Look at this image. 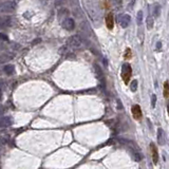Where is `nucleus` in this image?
Returning a JSON list of instances; mask_svg holds the SVG:
<instances>
[{"instance_id":"obj_7","label":"nucleus","mask_w":169,"mask_h":169,"mask_svg":"<svg viewBox=\"0 0 169 169\" xmlns=\"http://www.w3.org/2000/svg\"><path fill=\"white\" fill-rule=\"evenodd\" d=\"M150 151H151V155H152V161L157 165L158 162V148H157V146L153 143L150 144Z\"/></svg>"},{"instance_id":"obj_3","label":"nucleus","mask_w":169,"mask_h":169,"mask_svg":"<svg viewBox=\"0 0 169 169\" xmlns=\"http://www.w3.org/2000/svg\"><path fill=\"white\" fill-rule=\"evenodd\" d=\"M117 21L120 23V26L123 28H127L131 21V17L129 15H126V14H120V15L117 16Z\"/></svg>"},{"instance_id":"obj_19","label":"nucleus","mask_w":169,"mask_h":169,"mask_svg":"<svg viewBox=\"0 0 169 169\" xmlns=\"http://www.w3.org/2000/svg\"><path fill=\"white\" fill-rule=\"evenodd\" d=\"M3 23H5L7 26H12V23H13V19H12V17H5V18H3Z\"/></svg>"},{"instance_id":"obj_23","label":"nucleus","mask_w":169,"mask_h":169,"mask_svg":"<svg viewBox=\"0 0 169 169\" xmlns=\"http://www.w3.org/2000/svg\"><path fill=\"white\" fill-rule=\"evenodd\" d=\"M38 42H40V39H39V38L35 39V41H33V45H36V43H38Z\"/></svg>"},{"instance_id":"obj_22","label":"nucleus","mask_w":169,"mask_h":169,"mask_svg":"<svg viewBox=\"0 0 169 169\" xmlns=\"http://www.w3.org/2000/svg\"><path fill=\"white\" fill-rule=\"evenodd\" d=\"M161 47H162V43H161L160 41H158V43H157V49L160 50V48H161Z\"/></svg>"},{"instance_id":"obj_20","label":"nucleus","mask_w":169,"mask_h":169,"mask_svg":"<svg viewBox=\"0 0 169 169\" xmlns=\"http://www.w3.org/2000/svg\"><path fill=\"white\" fill-rule=\"evenodd\" d=\"M155 103H157V95H155V94H152V97H151V105H152V108L155 107Z\"/></svg>"},{"instance_id":"obj_8","label":"nucleus","mask_w":169,"mask_h":169,"mask_svg":"<svg viewBox=\"0 0 169 169\" xmlns=\"http://www.w3.org/2000/svg\"><path fill=\"white\" fill-rule=\"evenodd\" d=\"M106 24H107V28L109 30H112L113 26H114V17H113V14L109 13L106 16Z\"/></svg>"},{"instance_id":"obj_14","label":"nucleus","mask_w":169,"mask_h":169,"mask_svg":"<svg viewBox=\"0 0 169 169\" xmlns=\"http://www.w3.org/2000/svg\"><path fill=\"white\" fill-rule=\"evenodd\" d=\"M164 97H169V83L166 82L164 84Z\"/></svg>"},{"instance_id":"obj_5","label":"nucleus","mask_w":169,"mask_h":169,"mask_svg":"<svg viewBox=\"0 0 169 169\" xmlns=\"http://www.w3.org/2000/svg\"><path fill=\"white\" fill-rule=\"evenodd\" d=\"M61 24L64 26V29H66L67 31H72L75 28V22L72 18H66Z\"/></svg>"},{"instance_id":"obj_1","label":"nucleus","mask_w":169,"mask_h":169,"mask_svg":"<svg viewBox=\"0 0 169 169\" xmlns=\"http://www.w3.org/2000/svg\"><path fill=\"white\" fill-rule=\"evenodd\" d=\"M16 10V3L14 1H5L1 4V9L0 11L1 13H7V14H11Z\"/></svg>"},{"instance_id":"obj_24","label":"nucleus","mask_w":169,"mask_h":169,"mask_svg":"<svg viewBox=\"0 0 169 169\" xmlns=\"http://www.w3.org/2000/svg\"><path fill=\"white\" fill-rule=\"evenodd\" d=\"M1 37H2V39H3V40H8V38L5 37L3 34H1Z\"/></svg>"},{"instance_id":"obj_2","label":"nucleus","mask_w":169,"mask_h":169,"mask_svg":"<svg viewBox=\"0 0 169 169\" xmlns=\"http://www.w3.org/2000/svg\"><path fill=\"white\" fill-rule=\"evenodd\" d=\"M131 73H132V70H131L130 64H123V67H122V77H123V80H124L126 84L129 82V79L131 77Z\"/></svg>"},{"instance_id":"obj_11","label":"nucleus","mask_w":169,"mask_h":169,"mask_svg":"<svg viewBox=\"0 0 169 169\" xmlns=\"http://www.w3.org/2000/svg\"><path fill=\"white\" fill-rule=\"evenodd\" d=\"M158 142L160 145H164L165 143V139H164V131L163 129H158Z\"/></svg>"},{"instance_id":"obj_4","label":"nucleus","mask_w":169,"mask_h":169,"mask_svg":"<svg viewBox=\"0 0 169 169\" xmlns=\"http://www.w3.org/2000/svg\"><path fill=\"white\" fill-rule=\"evenodd\" d=\"M82 42H83L82 41V38L79 37L78 35H73L68 40V43L71 47H73V48H79L82 45Z\"/></svg>"},{"instance_id":"obj_18","label":"nucleus","mask_w":169,"mask_h":169,"mask_svg":"<svg viewBox=\"0 0 169 169\" xmlns=\"http://www.w3.org/2000/svg\"><path fill=\"white\" fill-rule=\"evenodd\" d=\"M142 20H143V12L139 11L137 13V17H136V21H137V24H141L142 23Z\"/></svg>"},{"instance_id":"obj_25","label":"nucleus","mask_w":169,"mask_h":169,"mask_svg":"<svg viewBox=\"0 0 169 169\" xmlns=\"http://www.w3.org/2000/svg\"><path fill=\"white\" fill-rule=\"evenodd\" d=\"M167 109H168V114H169V104H168V108H167Z\"/></svg>"},{"instance_id":"obj_15","label":"nucleus","mask_w":169,"mask_h":169,"mask_svg":"<svg viewBox=\"0 0 169 169\" xmlns=\"http://www.w3.org/2000/svg\"><path fill=\"white\" fill-rule=\"evenodd\" d=\"M94 69H95V72H96V74H97V77L99 79L103 78L104 76H103V72H101V68L98 67V64H94Z\"/></svg>"},{"instance_id":"obj_9","label":"nucleus","mask_w":169,"mask_h":169,"mask_svg":"<svg viewBox=\"0 0 169 169\" xmlns=\"http://www.w3.org/2000/svg\"><path fill=\"white\" fill-rule=\"evenodd\" d=\"M3 72L7 75H13L14 72H15V67L14 64H5L3 67Z\"/></svg>"},{"instance_id":"obj_21","label":"nucleus","mask_w":169,"mask_h":169,"mask_svg":"<svg viewBox=\"0 0 169 169\" xmlns=\"http://www.w3.org/2000/svg\"><path fill=\"white\" fill-rule=\"evenodd\" d=\"M125 58H131V51H130V49H127V51L125 53Z\"/></svg>"},{"instance_id":"obj_17","label":"nucleus","mask_w":169,"mask_h":169,"mask_svg":"<svg viewBox=\"0 0 169 169\" xmlns=\"http://www.w3.org/2000/svg\"><path fill=\"white\" fill-rule=\"evenodd\" d=\"M130 89H131L132 92H135L136 89H137V80L134 79V80H132L131 85H130Z\"/></svg>"},{"instance_id":"obj_6","label":"nucleus","mask_w":169,"mask_h":169,"mask_svg":"<svg viewBox=\"0 0 169 169\" xmlns=\"http://www.w3.org/2000/svg\"><path fill=\"white\" fill-rule=\"evenodd\" d=\"M131 112H132V115H133V117H134L135 120H139L141 118H142V110H141V107H139V105L132 106Z\"/></svg>"},{"instance_id":"obj_12","label":"nucleus","mask_w":169,"mask_h":169,"mask_svg":"<svg viewBox=\"0 0 169 169\" xmlns=\"http://www.w3.org/2000/svg\"><path fill=\"white\" fill-rule=\"evenodd\" d=\"M146 23H147V29H148V30H152L153 23H154V20L153 18H152V16H148V17H147Z\"/></svg>"},{"instance_id":"obj_13","label":"nucleus","mask_w":169,"mask_h":169,"mask_svg":"<svg viewBox=\"0 0 169 169\" xmlns=\"http://www.w3.org/2000/svg\"><path fill=\"white\" fill-rule=\"evenodd\" d=\"M66 15H69V11H68V9H60L59 12H58V17L59 18H62L64 17Z\"/></svg>"},{"instance_id":"obj_16","label":"nucleus","mask_w":169,"mask_h":169,"mask_svg":"<svg viewBox=\"0 0 169 169\" xmlns=\"http://www.w3.org/2000/svg\"><path fill=\"white\" fill-rule=\"evenodd\" d=\"M153 13H154V16H155V17H158V16L161 15V7H160L158 4H155V5H154Z\"/></svg>"},{"instance_id":"obj_10","label":"nucleus","mask_w":169,"mask_h":169,"mask_svg":"<svg viewBox=\"0 0 169 169\" xmlns=\"http://www.w3.org/2000/svg\"><path fill=\"white\" fill-rule=\"evenodd\" d=\"M12 124H13V120H12L11 116L2 117V120H1V126H2V127H9V126H11Z\"/></svg>"}]
</instances>
